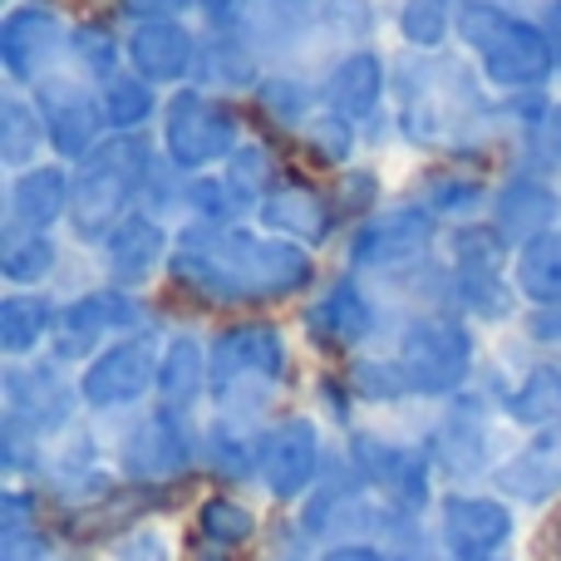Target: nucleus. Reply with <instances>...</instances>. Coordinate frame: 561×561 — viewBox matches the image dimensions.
<instances>
[{"instance_id":"nucleus-54","label":"nucleus","mask_w":561,"mask_h":561,"mask_svg":"<svg viewBox=\"0 0 561 561\" xmlns=\"http://www.w3.org/2000/svg\"><path fill=\"white\" fill-rule=\"evenodd\" d=\"M187 561H232V552H227V547H217V542H203V537H197V547H193V557Z\"/></svg>"},{"instance_id":"nucleus-19","label":"nucleus","mask_w":561,"mask_h":561,"mask_svg":"<svg viewBox=\"0 0 561 561\" xmlns=\"http://www.w3.org/2000/svg\"><path fill=\"white\" fill-rule=\"evenodd\" d=\"M173 227L158 222L153 213H128L114 232L99 242V262H104V286L118 290H144L158 272H168L173 262Z\"/></svg>"},{"instance_id":"nucleus-22","label":"nucleus","mask_w":561,"mask_h":561,"mask_svg":"<svg viewBox=\"0 0 561 561\" xmlns=\"http://www.w3.org/2000/svg\"><path fill=\"white\" fill-rule=\"evenodd\" d=\"M256 227H266L272 237H286V242L306 247V252H320L340 227V207H335V197L320 193L316 183L276 178L272 193H266L262 207H256Z\"/></svg>"},{"instance_id":"nucleus-47","label":"nucleus","mask_w":561,"mask_h":561,"mask_svg":"<svg viewBox=\"0 0 561 561\" xmlns=\"http://www.w3.org/2000/svg\"><path fill=\"white\" fill-rule=\"evenodd\" d=\"M114 561H173V552L158 527H128L114 537Z\"/></svg>"},{"instance_id":"nucleus-49","label":"nucleus","mask_w":561,"mask_h":561,"mask_svg":"<svg viewBox=\"0 0 561 561\" xmlns=\"http://www.w3.org/2000/svg\"><path fill=\"white\" fill-rule=\"evenodd\" d=\"M0 561H49L39 527H0Z\"/></svg>"},{"instance_id":"nucleus-28","label":"nucleus","mask_w":561,"mask_h":561,"mask_svg":"<svg viewBox=\"0 0 561 561\" xmlns=\"http://www.w3.org/2000/svg\"><path fill=\"white\" fill-rule=\"evenodd\" d=\"M444 262L458 280H513V247L493 222H458L444 242Z\"/></svg>"},{"instance_id":"nucleus-44","label":"nucleus","mask_w":561,"mask_h":561,"mask_svg":"<svg viewBox=\"0 0 561 561\" xmlns=\"http://www.w3.org/2000/svg\"><path fill=\"white\" fill-rule=\"evenodd\" d=\"M350 394L365 399V404H394L409 394L404 375H399L394 355H359L350 365Z\"/></svg>"},{"instance_id":"nucleus-38","label":"nucleus","mask_w":561,"mask_h":561,"mask_svg":"<svg viewBox=\"0 0 561 561\" xmlns=\"http://www.w3.org/2000/svg\"><path fill=\"white\" fill-rule=\"evenodd\" d=\"M458 30V0H399L394 35L414 55H444Z\"/></svg>"},{"instance_id":"nucleus-29","label":"nucleus","mask_w":561,"mask_h":561,"mask_svg":"<svg viewBox=\"0 0 561 561\" xmlns=\"http://www.w3.org/2000/svg\"><path fill=\"white\" fill-rule=\"evenodd\" d=\"M59 306L45 290H5L0 296V355L5 359H35L39 345L55 335Z\"/></svg>"},{"instance_id":"nucleus-8","label":"nucleus","mask_w":561,"mask_h":561,"mask_svg":"<svg viewBox=\"0 0 561 561\" xmlns=\"http://www.w3.org/2000/svg\"><path fill=\"white\" fill-rule=\"evenodd\" d=\"M438 242V217L428 213L419 197L389 203L355 222L345 242V272L355 276H404L409 266L428 262Z\"/></svg>"},{"instance_id":"nucleus-37","label":"nucleus","mask_w":561,"mask_h":561,"mask_svg":"<svg viewBox=\"0 0 561 561\" xmlns=\"http://www.w3.org/2000/svg\"><path fill=\"white\" fill-rule=\"evenodd\" d=\"M256 108L266 114V124L276 128H306L310 114L320 108V84H310L306 75H296V69H266V79L256 84Z\"/></svg>"},{"instance_id":"nucleus-17","label":"nucleus","mask_w":561,"mask_h":561,"mask_svg":"<svg viewBox=\"0 0 561 561\" xmlns=\"http://www.w3.org/2000/svg\"><path fill=\"white\" fill-rule=\"evenodd\" d=\"M389 89H394V69L369 45L340 49V55L320 69V108H330V114L350 118V124H359V128L379 118Z\"/></svg>"},{"instance_id":"nucleus-50","label":"nucleus","mask_w":561,"mask_h":561,"mask_svg":"<svg viewBox=\"0 0 561 561\" xmlns=\"http://www.w3.org/2000/svg\"><path fill=\"white\" fill-rule=\"evenodd\" d=\"M128 20H187V10H197V0H118Z\"/></svg>"},{"instance_id":"nucleus-48","label":"nucleus","mask_w":561,"mask_h":561,"mask_svg":"<svg viewBox=\"0 0 561 561\" xmlns=\"http://www.w3.org/2000/svg\"><path fill=\"white\" fill-rule=\"evenodd\" d=\"M527 148H533V163L537 168L561 173V99H552V108H547V118L537 124V134L527 138Z\"/></svg>"},{"instance_id":"nucleus-9","label":"nucleus","mask_w":561,"mask_h":561,"mask_svg":"<svg viewBox=\"0 0 561 561\" xmlns=\"http://www.w3.org/2000/svg\"><path fill=\"white\" fill-rule=\"evenodd\" d=\"M69 25L49 0H15L0 15V69L10 89H35L69 65Z\"/></svg>"},{"instance_id":"nucleus-36","label":"nucleus","mask_w":561,"mask_h":561,"mask_svg":"<svg viewBox=\"0 0 561 561\" xmlns=\"http://www.w3.org/2000/svg\"><path fill=\"white\" fill-rule=\"evenodd\" d=\"M419 203L438 217V222H473L488 203H493V187L473 173H454V168H438L419 183Z\"/></svg>"},{"instance_id":"nucleus-3","label":"nucleus","mask_w":561,"mask_h":561,"mask_svg":"<svg viewBox=\"0 0 561 561\" xmlns=\"http://www.w3.org/2000/svg\"><path fill=\"white\" fill-rule=\"evenodd\" d=\"M454 39L478 65L483 84L493 94H542L552 79H561V59L552 35L537 15H523L507 0H458Z\"/></svg>"},{"instance_id":"nucleus-51","label":"nucleus","mask_w":561,"mask_h":561,"mask_svg":"<svg viewBox=\"0 0 561 561\" xmlns=\"http://www.w3.org/2000/svg\"><path fill=\"white\" fill-rule=\"evenodd\" d=\"M527 340H537V345H561V306H533L523 320Z\"/></svg>"},{"instance_id":"nucleus-2","label":"nucleus","mask_w":561,"mask_h":561,"mask_svg":"<svg viewBox=\"0 0 561 561\" xmlns=\"http://www.w3.org/2000/svg\"><path fill=\"white\" fill-rule=\"evenodd\" d=\"M394 128L409 148L424 153H463L478 144L488 124H493L497 104L488 99V84L478 75L473 59L458 55H404L394 59Z\"/></svg>"},{"instance_id":"nucleus-31","label":"nucleus","mask_w":561,"mask_h":561,"mask_svg":"<svg viewBox=\"0 0 561 561\" xmlns=\"http://www.w3.org/2000/svg\"><path fill=\"white\" fill-rule=\"evenodd\" d=\"M59 272V242L55 232L35 227H10L0 232V280L10 290H45V280Z\"/></svg>"},{"instance_id":"nucleus-55","label":"nucleus","mask_w":561,"mask_h":561,"mask_svg":"<svg viewBox=\"0 0 561 561\" xmlns=\"http://www.w3.org/2000/svg\"><path fill=\"white\" fill-rule=\"evenodd\" d=\"M557 552H561V533H557Z\"/></svg>"},{"instance_id":"nucleus-6","label":"nucleus","mask_w":561,"mask_h":561,"mask_svg":"<svg viewBox=\"0 0 561 561\" xmlns=\"http://www.w3.org/2000/svg\"><path fill=\"white\" fill-rule=\"evenodd\" d=\"M394 365L404 375L409 394L458 399L478 365V340L468 316H458V310H424V316L404 320V330L394 340Z\"/></svg>"},{"instance_id":"nucleus-40","label":"nucleus","mask_w":561,"mask_h":561,"mask_svg":"<svg viewBox=\"0 0 561 561\" xmlns=\"http://www.w3.org/2000/svg\"><path fill=\"white\" fill-rule=\"evenodd\" d=\"M203 458L213 473L222 478H252L256 458H262V434H247V424H232V419H217L213 434L203 438Z\"/></svg>"},{"instance_id":"nucleus-20","label":"nucleus","mask_w":561,"mask_h":561,"mask_svg":"<svg viewBox=\"0 0 561 561\" xmlns=\"http://www.w3.org/2000/svg\"><path fill=\"white\" fill-rule=\"evenodd\" d=\"M488 222L507 237V247H527L533 237L561 227V187L547 168H517L503 183L493 187V203H488Z\"/></svg>"},{"instance_id":"nucleus-10","label":"nucleus","mask_w":561,"mask_h":561,"mask_svg":"<svg viewBox=\"0 0 561 561\" xmlns=\"http://www.w3.org/2000/svg\"><path fill=\"white\" fill-rule=\"evenodd\" d=\"M138 330H148V310L138 306L134 290L94 286L59 306L55 335H49V355H55L59 365H79V359L89 365L104 345H114L118 335H138Z\"/></svg>"},{"instance_id":"nucleus-14","label":"nucleus","mask_w":561,"mask_h":561,"mask_svg":"<svg viewBox=\"0 0 561 561\" xmlns=\"http://www.w3.org/2000/svg\"><path fill=\"white\" fill-rule=\"evenodd\" d=\"M325 473V448H320V424L316 419H276L262 434V458H256V478L276 503H296Z\"/></svg>"},{"instance_id":"nucleus-45","label":"nucleus","mask_w":561,"mask_h":561,"mask_svg":"<svg viewBox=\"0 0 561 561\" xmlns=\"http://www.w3.org/2000/svg\"><path fill=\"white\" fill-rule=\"evenodd\" d=\"M262 0H197V20L213 35H247Z\"/></svg>"},{"instance_id":"nucleus-42","label":"nucleus","mask_w":561,"mask_h":561,"mask_svg":"<svg viewBox=\"0 0 561 561\" xmlns=\"http://www.w3.org/2000/svg\"><path fill=\"white\" fill-rule=\"evenodd\" d=\"M197 537L227 547V552H237V547H247L256 537V513L247 503H237V497L217 493L197 507Z\"/></svg>"},{"instance_id":"nucleus-4","label":"nucleus","mask_w":561,"mask_h":561,"mask_svg":"<svg viewBox=\"0 0 561 561\" xmlns=\"http://www.w3.org/2000/svg\"><path fill=\"white\" fill-rule=\"evenodd\" d=\"M158 148L138 134H108L84 163H75V193H69V237L99 247L128 213L144 207L148 173Z\"/></svg>"},{"instance_id":"nucleus-32","label":"nucleus","mask_w":561,"mask_h":561,"mask_svg":"<svg viewBox=\"0 0 561 561\" xmlns=\"http://www.w3.org/2000/svg\"><path fill=\"white\" fill-rule=\"evenodd\" d=\"M375 513H369V493L359 483H325L310 493L306 513H300V527L306 537H345L355 527H369ZM350 542V537H345Z\"/></svg>"},{"instance_id":"nucleus-5","label":"nucleus","mask_w":561,"mask_h":561,"mask_svg":"<svg viewBox=\"0 0 561 561\" xmlns=\"http://www.w3.org/2000/svg\"><path fill=\"white\" fill-rule=\"evenodd\" d=\"M207 355H213V404L232 424L262 414L290 365L286 335L272 320H232L217 330Z\"/></svg>"},{"instance_id":"nucleus-11","label":"nucleus","mask_w":561,"mask_h":561,"mask_svg":"<svg viewBox=\"0 0 561 561\" xmlns=\"http://www.w3.org/2000/svg\"><path fill=\"white\" fill-rule=\"evenodd\" d=\"M35 99L39 118H45V138H49V153L59 163H84L99 144L108 138V124H104V108H99V89L79 75L75 65H65L59 75H49L45 84L30 89Z\"/></svg>"},{"instance_id":"nucleus-7","label":"nucleus","mask_w":561,"mask_h":561,"mask_svg":"<svg viewBox=\"0 0 561 561\" xmlns=\"http://www.w3.org/2000/svg\"><path fill=\"white\" fill-rule=\"evenodd\" d=\"M242 148V118L222 94H207L197 84H183L163 99L158 114V153L178 168V173H217L227 168Z\"/></svg>"},{"instance_id":"nucleus-46","label":"nucleus","mask_w":561,"mask_h":561,"mask_svg":"<svg viewBox=\"0 0 561 561\" xmlns=\"http://www.w3.org/2000/svg\"><path fill=\"white\" fill-rule=\"evenodd\" d=\"M335 207L345 217H355V222H365L369 213H379V178L369 173V168L345 173L340 178V187H335Z\"/></svg>"},{"instance_id":"nucleus-18","label":"nucleus","mask_w":561,"mask_h":561,"mask_svg":"<svg viewBox=\"0 0 561 561\" xmlns=\"http://www.w3.org/2000/svg\"><path fill=\"white\" fill-rule=\"evenodd\" d=\"M197 454H203V448H197L187 419L158 409V414L138 419V424L128 428L124 448H118V468H124L134 483H173V478H183L187 468L197 463Z\"/></svg>"},{"instance_id":"nucleus-24","label":"nucleus","mask_w":561,"mask_h":561,"mask_svg":"<svg viewBox=\"0 0 561 561\" xmlns=\"http://www.w3.org/2000/svg\"><path fill=\"white\" fill-rule=\"evenodd\" d=\"M69 193H75V168L59 163V158H45V163L10 178L5 222L35 227V232H55V227L69 222Z\"/></svg>"},{"instance_id":"nucleus-35","label":"nucleus","mask_w":561,"mask_h":561,"mask_svg":"<svg viewBox=\"0 0 561 561\" xmlns=\"http://www.w3.org/2000/svg\"><path fill=\"white\" fill-rule=\"evenodd\" d=\"M503 414L523 428H547L561 424V365L557 359H542L533 365L503 399Z\"/></svg>"},{"instance_id":"nucleus-23","label":"nucleus","mask_w":561,"mask_h":561,"mask_svg":"<svg viewBox=\"0 0 561 561\" xmlns=\"http://www.w3.org/2000/svg\"><path fill=\"white\" fill-rule=\"evenodd\" d=\"M493 483L507 503L523 507H542L561 497V424L533 428V438L493 468Z\"/></svg>"},{"instance_id":"nucleus-1","label":"nucleus","mask_w":561,"mask_h":561,"mask_svg":"<svg viewBox=\"0 0 561 561\" xmlns=\"http://www.w3.org/2000/svg\"><path fill=\"white\" fill-rule=\"evenodd\" d=\"M168 276L203 306L256 310L306 296L316 286V252L272 237L256 222H183L173 237Z\"/></svg>"},{"instance_id":"nucleus-52","label":"nucleus","mask_w":561,"mask_h":561,"mask_svg":"<svg viewBox=\"0 0 561 561\" xmlns=\"http://www.w3.org/2000/svg\"><path fill=\"white\" fill-rule=\"evenodd\" d=\"M320 561H389L379 547H369V542H335V547H325L320 552Z\"/></svg>"},{"instance_id":"nucleus-27","label":"nucleus","mask_w":561,"mask_h":561,"mask_svg":"<svg viewBox=\"0 0 561 561\" xmlns=\"http://www.w3.org/2000/svg\"><path fill=\"white\" fill-rule=\"evenodd\" d=\"M262 79H266V59L252 39L203 30V49H197V69H193L197 89H207V94H256Z\"/></svg>"},{"instance_id":"nucleus-15","label":"nucleus","mask_w":561,"mask_h":561,"mask_svg":"<svg viewBox=\"0 0 561 561\" xmlns=\"http://www.w3.org/2000/svg\"><path fill=\"white\" fill-rule=\"evenodd\" d=\"M513 542V507L488 493H448L438 503V547L448 561H497Z\"/></svg>"},{"instance_id":"nucleus-43","label":"nucleus","mask_w":561,"mask_h":561,"mask_svg":"<svg viewBox=\"0 0 561 561\" xmlns=\"http://www.w3.org/2000/svg\"><path fill=\"white\" fill-rule=\"evenodd\" d=\"M379 15H375V0H320V35L335 39V45L355 49L375 35Z\"/></svg>"},{"instance_id":"nucleus-12","label":"nucleus","mask_w":561,"mask_h":561,"mask_svg":"<svg viewBox=\"0 0 561 561\" xmlns=\"http://www.w3.org/2000/svg\"><path fill=\"white\" fill-rule=\"evenodd\" d=\"M158 359H163V345H158L153 330H138V335H118L114 345H104L84 369H79V399L94 414H114V409L138 404L144 394L158 389Z\"/></svg>"},{"instance_id":"nucleus-30","label":"nucleus","mask_w":561,"mask_h":561,"mask_svg":"<svg viewBox=\"0 0 561 561\" xmlns=\"http://www.w3.org/2000/svg\"><path fill=\"white\" fill-rule=\"evenodd\" d=\"M49 138H45V118H39L35 99L25 89H5L0 94V163L5 173H25V168L45 163Z\"/></svg>"},{"instance_id":"nucleus-34","label":"nucleus","mask_w":561,"mask_h":561,"mask_svg":"<svg viewBox=\"0 0 561 561\" xmlns=\"http://www.w3.org/2000/svg\"><path fill=\"white\" fill-rule=\"evenodd\" d=\"M513 286L527 306H561V227L513 252Z\"/></svg>"},{"instance_id":"nucleus-26","label":"nucleus","mask_w":561,"mask_h":561,"mask_svg":"<svg viewBox=\"0 0 561 561\" xmlns=\"http://www.w3.org/2000/svg\"><path fill=\"white\" fill-rule=\"evenodd\" d=\"M158 409L168 414H183L197 409V399L213 394V355L193 330H178L163 340V359H158Z\"/></svg>"},{"instance_id":"nucleus-41","label":"nucleus","mask_w":561,"mask_h":561,"mask_svg":"<svg viewBox=\"0 0 561 561\" xmlns=\"http://www.w3.org/2000/svg\"><path fill=\"white\" fill-rule=\"evenodd\" d=\"M300 144H306V158L316 168H345L359 148V124L330 114V108H316L310 124L300 128Z\"/></svg>"},{"instance_id":"nucleus-13","label":"nucleus","mask_w":561,"mask_h":561,"mask_svg":"<svg viewBox=\"0 0 561 561\" xmlns=\"http://www.w3.org/2000/svg\"><path fill=\"white\" fill-rule=\"evenodd\" d=\"M300 320H306L310 345H320L325 355H355V350H365L375 340L379 306L355 272H340L316 290V300L306 306Z\"/></svg>"},{"instance_id":"nucleus-53","label":"nucleus","mask_w":561,"mask_h":561,"mask_svg":"<svg viewBox=\"0 0 561 561\" xmlns=\"http://www.w3.org/2000/svg\"><path fill=\"white\" fill-rule=\"evenodd\" d=\"M542 30L552 35V49H557V59H561V0H542Z\"/></svg>"},{"instance_id":"nucleus-33","label":"nucleus","mask_w":561,"mask_h":561,"mask_svg":"<svg viewBox=\"0 0 561 561\" xmlns=\"http://www.w3.org/2000/svg\"><path fill=\"white\" fill-rule=\"evenodd\" d=\"M94 89H99V108H104L108 134H144V128L163 114L158 89L148 84L144 75H134V69H118L114 79H104V84H94Z\"/></svg>"},{"instance_id":"nucleus-39","label":"nucleus","mask_w":561,"mask_h":561,"mask_svg":"<svg viewBox=\"0 0 561 561\" xmlns=\"http://www.w3.org/2000/svg\"><path fill=\"white\" fill-rule=\"evenodd\" d=\"M69 65H75L89 84H104L118 69H128L124 35H114V30L99 25V20H79L75 35H69Z\"/></svg>"},{"instance_id":"nucleus-25","label":"nucleus","mask_w":561,"mask_h":561,"mask_svg":"<svg viewBox=\"0 0 561 561\" xmlns=\"http://www.w3.org/2000/svg\"><path fill=\"white\" fill-rule=\"evenodd\" d=\"M428 463L448 478H468L488 463V414L483 399H448V414L428 434Z\"/></svg>"},{"instance_id":"nucleus-21","label":"nucleus","mask_w":561,"mask_h":561,"mask_svg":"<svg viewBox=\"0 0 561 561\" xmlns=\"http://www.w3.org/2000/svg\"><path fill=\"white\" fill-rule=\"evenodd\" d=\"M197 49H203V35L187 20H138L124 30L128 69L144 75L153 89H168V94L193 84Z\"/></svg>"},{"instance_id":"nucleus-16","label":"nucleus","mask_w":561,"mask_h":561,"mask_svg":"<svg viewBox=\"0 0 561 561\" xmlns=\"http://www.w3.org/2000/svg\"><path fill=\"white\" fill-rule=\"evenodd\" d=\"M79 385L59 375V359H5V414L30 434H59L75 419Z\"/></svg>"}]
</instances>
